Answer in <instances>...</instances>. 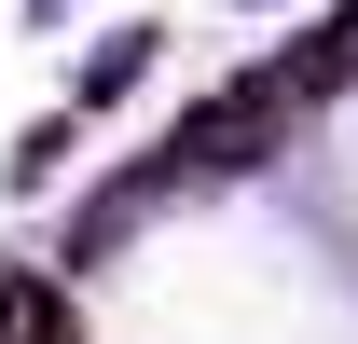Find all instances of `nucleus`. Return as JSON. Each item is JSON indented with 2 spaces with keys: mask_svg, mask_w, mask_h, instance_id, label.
Segmentation results:
<instances>
[{
  "mask_svg": "<svg viewBox=\"0 0 358 344\" xmlns=\"http://www.w3.org/2000/svg\"><path fill=\"white\" fill-rule=\"evenodd\" d=\"M289 124V96H275V69L262 83H234V96H207L193 124H179V166H262V138Z\"/></svg>",
  "mask_w": 358,
  "mask_h": 344,
  "instance_id": "nucleus-1",
  "label": "nucleus"
},
{
  "mask_svg": "<svg viewBox=\"0 0 358 344\" xmlns=\"http://www.w3.org/2000/svg\"><path fill=\"white\" fill-rule=\"evenodd\" d=\"M0 344H83L69 331V289H55V275H14V289H0Z\"/></svg>",
  "mask_w": 358,
  "mask_h": 344,
  "instance_id": "nucleus-2",
  "label": "nucleus"
},
{
  "mask_svg": "<svg viewBox=\"0 0 358 344\" xmlns=\"http://www.w3.org/2000/svg\"><path fill=\"white\" fill-rule=\"evenodd\" d=\"M138 69H152V42H138V28H124V42H110V55H96V69H83V96H124Z\"/></svg>",
  "mask_w": 358,
  "mask_h": 344,
  "instance_id": "nucleus-3",
  "label": "nucleus"
}]
</instances>
